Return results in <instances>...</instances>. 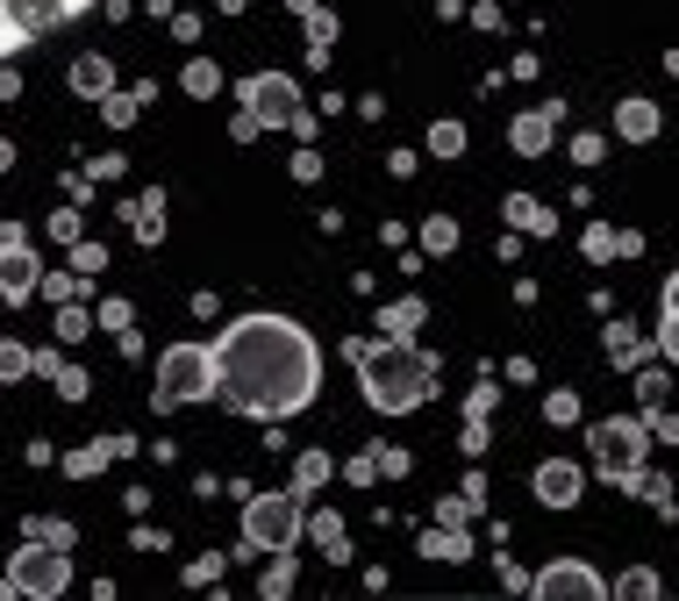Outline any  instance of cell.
Returning a JSON list of instances; mask_svg holds the SVG:
<instances>
[{
    "label": "cell",
    "mask_w": 679,
    "mask_h": 601,
    "mask_svg": "<svg viewBox=\"0 0 679 601\" xmlns=\"http://www.w3.org/2000/svg\"><path fill=\"white\" fill-rule=\"evenodd\" d=\"M215 365H222V409L257 415V423H287L315 401L323 387V351L293 315H237L215 337Z\"/></svg>",
    "instance_id": "obj_1"
},
{
    "label": "cell",
    "mask_w": 679,
    "mask_h": 601,
    "mask_svg": "<svg viewBox=\"0 0 679 601\" xmlns=\"http://www.w3.org/2000/svg\"><path fill=\"white\" fill-rule=\"evenodd\" d=\"M343 359L357 365V395L373 401L379 415H415L429 395H437V359H429L415 337H351L343 343Z\"/></svg>",
    "instance_id": "obj_2"
},
{
    "label": "cell",
    "mask_w": 679,
    "mask_h": 601,
    "mask_svg": "<svg viewBox=\"0 0 679 601\" xmlns=\"http://www.w3.org/2000/svg\"><path fill=\"white\" fill-rule=\"evenodd\" d=\"M222 395V365H215V343H165L158 351V387L151 401L158 409H193V401H215Z\"/></svg>",
    "instance_id": "obj_3"
},
{
    "label": "cell",
    "mask_w": 679,
    "mask_h": 601,
    "mask_svg": "<svg viewBox=\"0 0 679 601\" xmlns=\"http://www.w3.org/2000/svg\"><path fill=\"white\" fill-rule=\"evenodd\" d=\"M587 451H594L601 480H615L623 494H637V480H644V451H651V423L644 415H601V423H587Z\"/></svg>",
    "instance_id": "obj_4"
},
{
    "label": "cell",
    "mask_w": 679,
    "mask_h": 601,
    "mask_svg": "<svg viewBox=\"0 0 679 601\" xmlns=\"http://www.w3.org/2000/svg\"><path fill=\"white\" fill-rule=\"evenodd\" d=\"M307 530V494L301 487H272V494H243V551H293Z\"/></svg>",
    "instance_id": "obj_5"
},
{
    "label": "cell",
    "mask_w": 679,
    "mask_h": 601,
    "mask_svg": "<svg viewBox=\"0 0 679 601\" xmlns=\"http://www.w3.org/2000/svg\"><path fill=\"white\" fill-rule=\"evenodd\" d=\"M72 587V544H51L36 537L8 559V594H29V601H58Z\"/></svg>",
    "instance_id": "obj_6"
},
{
    "label": "cell",
    "mask_w": 679,
    "mask_h": 601,
    "mask_svg": "<svg viewBox=\"0 0 679 601\" xmlns=\"http://www.w3.org/2000/svg\"><path fill=\"white\" fill-rule=\"evenodd\" d=\"M237 93H243V108H251L265 129H293V122L307 115V108H301V86H293L287 72H251Z\"/></svg>",
    "instance_id": "obj_7"
},
{
    "label": "cell",
    "mask_w": 679,
    "mask_h": 601,
    "mask_svg": "<svg viewBox=\"0 0 679 601\" xmlns=\"http://www.w3.org/2000/svg\"><path fill=\"white\" fill-rule=\"evenodd\" d=\"M93 0H8V58L29 51V36H51L65 29L72 15H86Z\"/></svg>",
    "instance_id": "obj_8"
},
{
    "label": "cell",
    "mask_w": 679,
    "mask_h": 601,
    "mask_svg": "<svg viewBox=\"0 0 679 601\" xmlns=\"http://www.w3.org/2000/svg\"><path fill=\"white\" fill-rule=\"evenodd\" d=\"M0 293H8V309H22V301H29L36 287H43V265H36V251H29V229L22 223H8L0 229Z\"/></svg>",
    "instance_id": "obj_9"
},
{
    "label": "cell",
    "mask_w": 679,
    "mask_h": 601,
    "mask_svg": "<svg viewBox=\"0 0 679 601\" xmlns=\"http://www.w3.org/2000/svg\"><path fill=\"white\" fill-rule=\"evenodd\" d=\"M529 594L537 601H608V580L594 566H579V559H558V566H543L529 580Z\"/></svg>",
    "instance_id": "obj_10"
},
{
    "label": "cell",
    "mask_w": 679,
    "mask_h": 601,
    "mask_svg": "<svg viewBox=\"0 0 679 601\" xmlns=\"http://www.w3.org/2000/svg\"><path fill=\"white\" fill-rule=\"evenodd\" d=\"M529 487H537V501H543V509H579V494H587V473H579L573 459H543Z\"/></svg>",
    "instance_id": "obj_11"
},
{
    "label": "cell",
    "mask_w": 679,
    "mask_h": 601,
    "mask_svg": "<svg viewBox=\"0 0 679 601\" xmlns=\"http://www.w3.org/2000/svg\"><path fill=\"white\" fill-rule=\"evenodd\" d=\"M551 137H558V101L523 108V115L508 122V143H515V158H543V151H551Z\"/></svg>",
    "instance_id": "obj_12"
},
{
    "label": "cell",
    "mask_w": 679,
    "mask_h": 601,
    "mask_svg": "<svg viewBox=\"0 0 679 601\" xmlns=\"http://www.w3.org/2000/svg\"><path fill=\"white\" fill-rule=\"evenodd\" d=\"M501 215L515 223V237H558V208H543L537 193H508Z\"/></svg>",
    "instance_id": "obj_13"
},
{
    "label": "cell",
    "mask_w": 679,
    "mask_h": 601,
    "mask_svg": "<svg viewBox=\"0 0 679 601\" xmlns=\"http://www.w3.org/2000/svg\"><path fill=\"white\" fill-rule=\"evenodd\" d=\"M72 93H79V101H108V93H115V65H108L101 51H79L72 58Z\"/></svg>",
    "instance_id": "obj_14"
},
{
    "label": "cell",
    "mask_w": 679,
    "mask_h": 601,
    "mask_svg": "<svg viewBox=\"0 0 679 601\" xmlns=\"http://www.w3.org/2000/svg\"><path fill=\"white\" fill-rule=\"evenodd\" d=\"M307 537H315V551H323L329 566H351V530H343V515H337V509L307 515Z\"/></svg>",
    "instance_id": "obj_15"
},
{
    "label": "cell",
    "mask_w": 679,
    "mask_h": 601,
    "mask_svg": "<svg viewBox=\"0 0 679 601\" xmlns=\"http://www.w3.org/2000/svg\"><path fill=\"white\" fill-rule=\"evenodd\" d=\"M658 129H665L658 101H623V108H615V137H623V143H651Z\"/></svg>",
    "instance_id": "obj_16"
},
{
    "label": "cell",
    "mask_w": 679,
    "mask_h": 601,
    "mask_svg": "<svg viewBox=\"0 0 679 601\" xmlns=\"http://www.w3.org/2000/svg\"><path fill=\"white\" fill-rule=\"evenodd\" d=\"M423 293H401V301H387V309H379V337H415V329H423Z\"/></svg>",
    "instance_id": "obj_17"
},
{
    "label": "cell",
    "mask_w": 679,
    "mask_h": 601,
    "mask_svg": "<svg viewBox=\"0 0 679 601\" xmlns=\"http://www.w3.org/2000/svg\"><path fill=\"white\" fill-rule=\"evenodd\" d=\"M601 351H608L615 365H629V373H637V365L651 359V343L637 337V329H629V323H608V329H601Z\"/></svg>",
    "instance_id": "obj_18"
},
{
    "label": "cell",
    "mask_w": 679,
    "mask_h": 601,
    "mask_svg": "<svg viewBox=\"0 0 679 601\" xmlns=\"http://www.w3.org/2000/svg\"><path fill=\"white\" fill-rule=\"evenodd\" d=\"M129 223H136V243H158V237H165V193L129 201Z\"/></svg>",
    "instance_id": "obj_19"
},
{
    "label": "cell",
    "mask_w": 679,
    "mask_h": 601,
    "mask_svg": "<svg viewBox=\"0 0 679 601\" xmlns=\"http://www.w3.org/2000/svg\"><path fill=\"white\" fill-rule=\"evenodd\" d=\"M151 93H158V86H136V93H122V86H115V93L101 101V122H108V129H129V122H136V108L151 101Z\"/></svg>",
    "instance_id": "obj_20"
},
{
    "label": "cell",
    "mask_w": 679,
    "mask_h": 601,
    "mask_svg": "<svg viewBox=\"0 0 679 601\" xmlns=\"http://www.w3.org/2000/svg\"><path fill=\"white\" fill-rule=\"evenodd\" d=\"M423 559H451V566H458V559H473V544H465V530H451V523H437V530L423 537Z\"/></svg>",
    "instance_id": "obj_21"
},
{
    "label": "cell",
    "mask_w": 679,
    "mask_h": 601,
    "mask_svg": "<svg viewBox=\"0 0 679 601\" xmlns=\"http://www.w3.org/2000/svg\"><path fill=\"white\" fill-rule=\"evenodd\" d=\"M329 51H337V15H307V65H329Z\"/></svg>",
    "instance_id": "obj_22"
},
{
    "label": "cell",
    "mask_w": 679,
    "mask_h": 601,
    "mask_svg": "<svg viewBox=\"0 0 679 601\" xmlns=\"http://www.w3.org/2000/svg\"><path fill=\"white\" fill-rule=\"evenodd\" d=\"M179 86H187L193 101H208V93H222V65H215V58H187V72H179Z\"/></svg>",
    "instance_id": "obj_23"
},
{
    "label": "cell",
    "mask_w": 679,
    "mask_h": 601,
    "mask_svg": "<svg viewBox=\"0 0 679 601\" xmlns=\"http://www.w3.org/2000/svg\"><path fill=\"white\" fill-rule=\"evenodd\" d=\"M323 480H329V451H301V459H293V487H301V494H315Z\"/></svg>",
    "instance_id": "obj_24"
},
{
    "label": "cell",
    "mask_w": 679,
    "mask_h": 601,
    "mask_svg": "<svg viewBox=\"0 0 679 601\" xmlns=\"http://www.w3.org/2000/svg\"><path fill=\"white\" fill-rule=\"evenodd\" d=\"M429 151L437 158H465V122H451V115L429 122Z\"/></svg>",
    "instance_id": "obj_25"
},
{
    "label": "cell",
    "mask_w": 679,
    "mask_h": 601,
    "mask_svg": "<svg viewBox=\"0 0 679 601\" xmlns=\"http://www.w3.org/2000/svg\"><path fill=\"white\" fill-rule=\"evenodd\" d=\"M287 587H293V551H272V566H265V580H257V594L279 601Z\"/></svg>",
    "instance_id": "obj_26"
},
{
    "label": "cell",
    "mask_w": 679,
    "mask_h": 601,
    "mask_svg": "<svg viewBox=\"0 0 679 601\" xmlns=\"http://www.w3.org/2000/svg\"><path fill=\"white\" fill-rule=\"evenodd\" d=\"M423 251H429V258L458 251V223H451V215H429V223H423Z\"/></svg>",
    "instance_id": "obj_27"
},
{
    "label": "cell",
    "mask_w": 679,
    "mask_h": 601,
    "mask_svg": "<svg viewBox=\"0 0 679 601\" xmlns=\"http://www.w3.org/2000/svg\"><path fill=\"white\" fill-rule=\"evenodd\" d=\"M29 373H36V351L8 337V343H0V379H29Z\"/></svg>",
    "instance_id": "obj_28"
},
{
    "label": "cell",
    "mask_w": 679,
    "mask_h": 601,
    "mask_svg": "<svg viewBox=\"0 0 679 601\" xmlns=\"http://www.w3.org/2000/svg\"><path fill=\"white\" fill-rule=\"evenodd\" d=\"M651 594H658V573H651V566H637V573L615 580V601H651Z\"/></svg>",
    "instance_id": "obj_29"
},
{
    "label": "cell",
    "mask_w": 679,
    "mask_h": 601,
    "mask_svg": "<svg viewBox=\"0 0 679 601\" xmlns=\"http://www.w3.org/2000/svg\"><path fill=\"white\" fill-rule=\"evenodd\" d=\"M79 287H86V273H79V265H72V273H43V293H51L58 309H65V301H79Z\"/></svg>",
    "instance_id": "obj_30"
},
{
    "label": "cell",
    "mask_w": 679,
    "mask_h": 601,
    "mask_svg": "<svg viewBox=\"0 0 679 601\" xmlns=\"http://www.w3.org/2000/svg\"><path fill=\"white\" fill-rule=\"evenodd\" d=\"M579 251L594 258V265H608V258H615V229H608V223H587V237H579Z\"/></svg>",
    "instance_id": "obj_31"
},
{
    "label": "cell",
    "mask_w": 679,
    "mask_h": 601,
    "mask_svg": "<svg viewBox=\"0 0 679 601\" xmlns=\"http://www.w3.org/2000/svg\"><path fill=\"white\" fill-rule=\"evenodd\" d=\"M86 329H93V309H79V301H65V309H58V337H65V343H79Z\"/></svg>",
    "instance_id": "obj_32"
},
{
    "label": "cell",
    "mask_w": 679,
    "mask_h": 601,
    "mask_svg": "<svg viewBox=\"0 0 679 601\" xmlns=\"http://www.w3.org/2000/svg\"><path fill=\"white\" fill-rule=\"evenodd\" d=\"M651 343H658L665 365H679V315H672V309H658V337H651Z\"/></svg>",
    "instance_id": "obj_33"
},
{
    "label": "cell",
    "mask_w": 679,
    "mask_h": 601,
    "mask_svg": "<svg viewBox=\"0 0 679 601\" xmlns=\"http://www.w3.org/2000/svg\"><path fill=\"white\" fill-rule=\"evenodd\" d=\"M473 509H479V501H473V494L458 487L451 501H437V523H451V530H465V523H473Z\"/></svg>",
    "instance_id": "obj_34"
},
{
    "label": "cell",
    "mask_w": 679,
    "mask_h": 601,
    "mask_svg": "<svg viewBox=\"0 0 679 601\" xmlns=\"http://www.w3.org/2000/svg\"><path fill=\"white\" fill-rule=\"evenodd\" d=\"M637 401H644V409H665V373L658 365H637Z\"/></svg>",
    "instance_id": "obj_35"
},
{
    "label": "cell",
    "mask_w": 679,
    "mask_h": 601,
    "mask_svg": "<svg viewBox=\"0 0 679 601\" xmlns=\"http://www.w3.org/2000/svg\"><path fill=\"white\" fill-rule=\"evenodd\" d=\"M543 423H579V395H573V387L543 395Z\"/></svg>",
    "instance_id": "obj_36"
},
{
    "label": "cell",
    "mask_w": 679,
    "mask_h": 601,
    "mask_svg": "<svg viewBox=\"0 0 679 601\" xmlns=\"http://www.w3.org/2000/svg\"><path fill=\"white\" fill-rule=\"evenodd\" d=\"M637 494H644V501H651L658 515H672V487H665L658 473H644V480H637Z\"/></svg>",
    "instance_id": "obj_37"
},
{
    "label": "cell",
    "mask_w": 679,
    "mask_h": 601,
    "mask_svg": "<svg viewBox=\"0 0 679 601\" xmlns=\"http://www.w3.org/2000/svg\"><path fill=\"white\" fill-rule=\"evenodd\" d=\"M72 265H79V273L93 279V273H101V265H108V251H101V243H86V237H79V243H72Z\"/></svg>",
    "instance_id": "obj_38"
},
{
    "label": "cell",
    "mask_w": 679,
    "mask_h": 601,
    "mask_svg": "<svg viewBox=\"0 0 679 601\" xmlns=\"http://www.w3.org/2000/svg\"><path fill=\"white\" fill-rule=\"evenodd\" d=\"M608 158V137H573V165H601Z\"/></svg>",
    "instance_id": "obj_39"
},
{
    "label": "cell",
    "mask_w": 679,
    "mask_h": 601,
    "mask_svg": "<svg viewBox=\"0 0 679 601\" xmlns=\"http://www.w3.org/2000/svg\"><path fill=\"white\" fill-rule=\"evenodd\" d=\"M51 387H58V401H86V373H79V365H65Z\"/></svg>",
    "instance_id": "obj_40"
},
{
    "label": "cell",
    "mask_w": 679,
    "mask_h": 601,
    "mask_svg": "<svg viewBox=\"0 0 679 601\" xmlns=\"http://www.w3.org/2000/svg\"><path fill=\"white\" fill-rule=\"evenodd\" d=\"M644 423H651V437H665V445H679V415H672V409H644Z\"/></svg>",
    "instance_id": "obj_41"
},
{
    "label": "cell",
    "mask_w": 679,
    "mask_h": 601,
    "mask_svg": "<svg viewBox=\"0 0 679 601\" xmlns=\"http://www.w3.org/2000/svg\"><path fill=\"white\" fill-rule=\"evenodd\" d=\"M293 179H323V151H315V143L293 151Z\"/></svg>",
    "instance_id": "obj_42"
},
{
    "label": "cell",
    "mask_w": 679,
    "mask_h": 601,
    "mask_svg": "<svg viewBox=\"0 0 679 601\" xmlns=\"http://www.w3.org/2000/svg\"><path fill=\"white\" fill-rule=\"evenodd\" d=\"M51 237L58 243H79V208H58V215H51Z\"/></svg>",
    "instance_id": "obj_43"
},
{
    "label": "cell",
    "mask_w": 679,
    "mask_h": 601,
    "mask_svg": "<svg viewBox=\"0 0 679 601\" xmlns=\"http://www.w3.org/2000/svg\"><path fill=\"white\" fill-rule=\"evenodd\" d=\"M343 473H351L357 487H373V480H379V451H365V459H351V465H343Z\"/></svg>",
    "instance_id": "obj_44"
},
{
    "label": "cell",
    "mask_w": 679,
    "mask_h": 601,
    "mask_svg": "<svg viewBox=\"0 0 679 601\" xmlns=\"http://www.w3.org/2000/svg\"><path fill=\"white\" fill-rule=\"evenodd\" d=\"M101 329H115V337H122V329H129V301H101Z\"/></svg>",
    "instance_id": "obj_45"
},
{
    "label": "cell",
    "mask_w": 679,
    "mask_h": 601,
    "mask_svg": "<svg viewBox=\"0 0 679 601\" xmlns=\"http://www.w3.org/2000/svg\"><path fill=\"white\" fill-rule=\"evenodd\" d=\"M65 365H72V359H65V351H51V343L36 351V373H43V379H58V373H65Z\"/></svg>",
    "instance_id": "obj_46"
},
{
    "label": "cell",
    "mask_w": 679,
    "mask_h": 601,
    "mask_svg": "<svg viewBox=\"0 0 679 601\" xmlns=\"http://www.w3.org/2000/svg\"><path fill=\"white\" fill-rule=\"evenodd\" d=\"M487 409H493V379H479L473 401H465V415H479V423H487Z\"/></svg>",
    "instance_id": "obj_47"
},
{
    "label": "cell",
    "mask_w": 679,
    "mask_h": 601,
    "mask_svg": "<svg viewBox=\"0 0 679 601\" xmlns=\"http://www.w3.org/2000/svg\"><path fill=\"white\" fill-rule=\"evenodd\" d=\"M257 129H265V122H257V115H251V108H243V115H237V122H229V137H237V143H251V137H257Z\"/></svg>",
    "instance_id": "obj_48"
},
{
    "label": "cell",
    "mask_w": 679,
    "mask_h": 601,
    "mask_svg": "<svg viewBox=\"0 0 679 601\" xmlns=\"http://www.w3.org/2000/svg\"><path fill=\"white\" fill-rule=\"evenodd\" d=\"M658 309H672V315H679V273H672V279H665V293H658Z\"/></svg>",
    "instance_id": "obj_49"
}]
</instances>
